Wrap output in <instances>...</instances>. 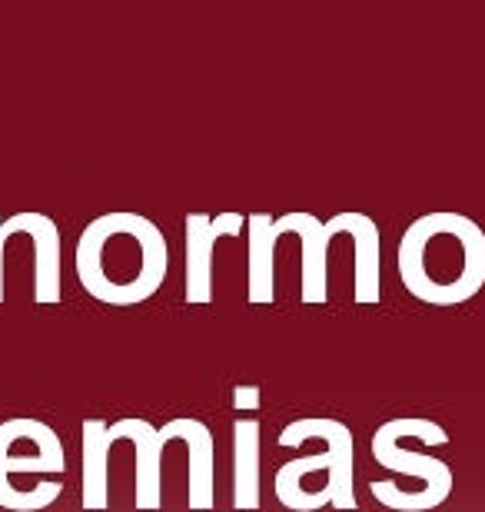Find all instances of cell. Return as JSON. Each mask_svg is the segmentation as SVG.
Returning <instances> with one entry per match:
<instances>
[{
  "label": "cell",
  "mask_w": 485,
  "mask_h": 512,
  "mask_svg": "<svg viewBox=\"0 0 485 512\" xmlns=\"http://www.w3.org/2000/svg\"><path fill=\"white\" fill-rule=\"evenodd\" d=\"M250 227V303H273L276 300V243L293 227V213L283 217H266L253 213L246 220Z\"/></svg>",
  "instance_id": "10"
},
{
  "label": "cell",
  "mask_w": 485,
  "mask_h": 512,
  "mask_svg": "<svg viewBox=\"0 0 485 512\" xmlns=\"http://www.w3.org/2000/svg\"><path fill=\"white\" fill-rule=\"evenodd\" d=\"M233 506L240 512L260 509V423H233Z\"/></svg>",
  "instance_id": "11"
},
{
  "label": "cell",
  "mask_w": 485,
  "mask_h": 512,
  "mask_svg": "<svg viewBox=\"0 0 485 512\" xmlns=\"http://www.w3.org/2000/svg\"><path fill=\"white\" fill-rule=\"evenodd\" d=\"M343 233L356 240V303H379L383 296V247H379V227L366 213H343Z\"/></svg>",
  "instance_id": "12"
},
{
  "label": "cell",
  "mask_w": 485,
  "mask_h": 512,
  "mask_svg": "<svg viewBox=\"0 0 485 512\" xmlns=\"http://www.w3.org/2000/svg\"><path fill=\"white\" fill-rule=\"evenodd\" d=\"M233 406L236 413H253V409H260V386H236L233 389Z\"/></svg>",
  "instance_id": "13"
},
{
  "label": "cell",
  "mask_w": 485,
  "mask_h": 512,
  "mask_svg": "<svg viewBox=\"0 0 485 512\" xmlns=\"http://www.w3.org/2000/svg\"><path fill=\"white\" fill-rule=\"evenodd\" d=\"M77 280L100 303L137 306L167 280L170 247L143 213H103L90 220L74 250Z\"/></svg>",
  "instance_id": "1"
},
{
  "label": "cell",
  "mask_w": 485,
  "mask_h": 512,
  "mask_svg": "<svg viewBox=\"0 0 485 512\" xmlns=\"http://www.w3.org/2000/svg\"><path fill=\"white\" fill-rule=\"evenodd\" d=\"M402 439H419V443H426V446H446L449 433L439 423H432V419H389V423L379 426L373 443H369L373 459L379 466L392 469V473L422 479V489L406 493V489H396L392 483H379V479H373V486H369L373 496L386 509H396V512H429V509L442 506L449 499L452 486H456L452 469L436 456L402 449Z\"/></svg>",
  "instance_id": "5"
},
{
  "label": "cell",
  "mask_w": 485,
  "mask_h": 512,
  "mask_svg": "<svg viewBox=\"0 0 485 512\" xmlns=\"http://www.w3.org/2000/svg\"><path fill=\"white\" fill-rule=\"evenodd\" d=\"M10 233L4 227V217H0V303H4V250H7Z\"/></svg>",
  "instance_id": "14"
},
{
  "label": "cell",
  "mask_w": 485,
  "mask_h": 512,
  "mask_svg": "<svg viewBox=\"0 0 485 512\" xmlns=\"http://www.w3.org/2000/svg\"><path fill=\"white\" fill-rule=\"evenodd\" d=\"M190 416L170 419L167 426L157 429L147 419H117V423H103V419H87L84 423V479H80V499L84 509L97 512L110 506V473H107V453L113 443L130 439L137 446V509H160L163 489H160V459L163 449L173 439H183Z\"/></svg>",
  "instance_id": "4"
},
{
  "label": "cell",
  "mask_w": 485,
  "mask_h": 512,
  "mask_svg": "<svg viewBox=\"0 0 485 512\" xmlns=\"http://www.w3.org/2000/svg\"><path fill=\"white\" fill-rule=\"evenodd\" d=\"M399 280L422 303L456 306L485 286V230L466 213H422L399 240Z\"/></svg>",
  "instance_id": "2"
},
{
  "label": "cell",
  "mask_w": 485,
  "mask_h": 512,
  "mask_svg": "<svg viewBox=\"0 0 485 512\" xmlns=\"http://www.w3.org/2000/svg\"><path fill=\"white\" fill-rule=\"evenodd\" d=\"M243 213H190L183 230H187V303H210L213 300V247L223 237H240L243 233Z\"/></svg>",
  "instance_id": "7"
},
{
  "label": "cell",
  "mask_w": 485,
  "mask_h": 512,
  "mask_svg": "<svg viewBox=\"0 0 485 512\" xmlns=\"http://www.w3.org/2000/svg\"><path fill=\"white\" fill-rule=\"evenodd\" d=\"M309 439H323L326 453L299 456L280 466V473H276V496H280V503L293 512H313L323 506H336L343 512L359 509L353 486L356 439L349 433V426L323 416L296 419V423L283 426L280 446L296 449L309 443Z\"/></svg>",
  "instance_id": "3"
},
{
  "label": "cell",
  "mask_w": 485,
  "mask_h": 512,
  "mask_svg": "<svg viewBox=\"0 0 485 512\" xmlns=\"http://www.w3.org/2000/svg\"><path fill=\"white\" fill-rule=\"evenodd\" d=\"M67 453L64 443H47L34 449L30 456L14 453V419L0 423V509L10 512H40L54 506L64 496V483L60 479H40L34 489H17L14 473H47V476H64Z\"/></svg>",
  "instance_id": "6"
},
{
  "label": "cell",
  "mask_w": 485,
  "mask_h": 512,
  "mask_svg": "<svg viewBox=\"0 0 485 512\" xmlns=\"http://www.w3.org/2000/svg\"><path fill=\"white\" fill-rule=\"evenodd\" d=\"M7 233H27L34 240V300L37 303H60V227L47 213H14L4 220Z\"/></svg>",
  "instance_id": "8"
},
{
  "label": "cell",
  "mask_w": 485,
  "mask_h": 512,
  "mask_svg": "<svg viewBox=\"0 0 485 512\" xmlns=\"http://www.w3.org/2000/svg\"><path fill=\"white\" fill-rule=\"evenodd\" d=\"M303 243V303L329 300V243L343 233V213L333 220H319L316 213H293V227Z\"/></svg>",
  "instance_id": "9"
}]
</instances>
